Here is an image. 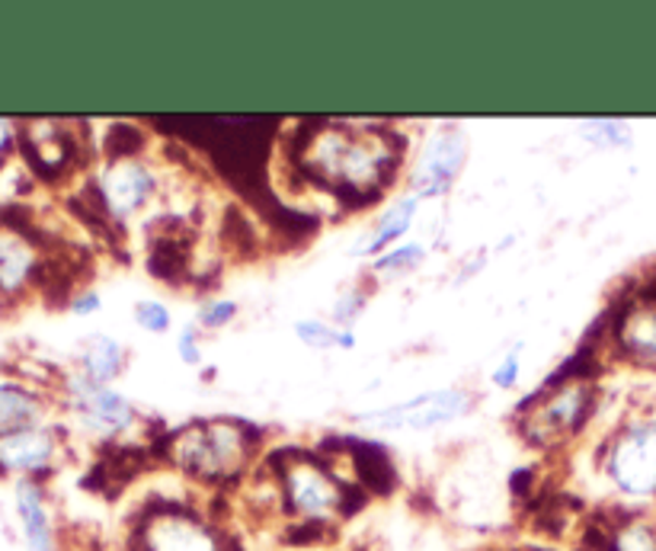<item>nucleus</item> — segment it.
<instances>
[{
  "instance_id": "nucleus-3",
  "label": "nucleus",
  "mask_w": 656,
  "mask_h": 551,
  "mask_svg": "<svg viewBox=\"0 0 656 551\" xmlns=\"http://www.w3.org/2000/svg\"><path fill=\"white\" fill-rule=\"evenodd\" d=\"M605 475L624 497H656V417L624 424L605 452Z\"/></svg>"
},
{
  "instance_id": "nucleus-21",
  "label": "nucleus",
  "mask_w": 656,
  "mask_h": 551,
  "mask_svg": "<svg viewBox=\"0 0 656 551\" xmlns=\"http://www.w3.org/2000/svg\"><path fill=\"white\" fill-rule=\"evenodd\" d=\"M423 260V247L420 244H397L391 250H384L382 257L372 260L375 273H397V270H410Z\"/></svg>"
},
{
  "instance_id": "nucleus-24",
  "label": "nucleus",
  "mask_w": 656,
  "mask_h": 551,
  "mask_svg": "<svg viewBox=\"0 0 656 551\" xmlns=\"http://www.w3.org/2000/svg\"><path fill=\"white\" fill-rule=\"evenodd\" d=\"M366 305H369V295H366V292H359V289L343 292V295L336 298V305H333V321H336V328H349V325L366 311Z\"/></svg>"
},
{
  "instance_id": "nucleus-10",
  "label": "nucleus",
  "mask_w": 656,
  "mask_h": 551,
  "mask_svg": "<svg viewBox=\"0 0 656 551\" xmlns=\"http://www.w3.org/2000/svg\"><path fill=\"white\" fill-rule=\"evenodd\" d=\"M618 353L641 369H656V292L631 298L615 318Z\"/></svg>"
},
{
  "instance_id": "nucleus-5",
  "label": "nucleus",
  "mask_w": 656,
  "mask_h": 551,
  "mask_svg": "<svg viewBox=\"0 0 656 551\" xmlns=\"http://www.w3.org/2000/svg\"><path fill=\"white\" fill-rule=\"evenodd\" d=\"M279 488L288 503V510L308 523L333 519L346 506V491L343 485L330 475L327 468L314 458L295 455L282 465L279 472Z\"/></svg>"
},
{
  "instance_id": "nucleus-12",
  "label": "nucleus",
  "mask_w": 656,
  "mask_h": 551,
  "mask_svg": "<svg viewBox=\"0 0 656 551\" xmlns=\"http://www.w3.org/2000/svg\"><path fill=\"white\" fill-rule=\"evenodd\" d=\"M58 440L52 430L33 427V430H16L0 437V468L3 472H42L55 462Z\"/></svg>"
},
{
  "instance_id": "nucleus-26",
  "label": "nucleus",
  "mask_w": 656,
  "mask_h": 551,
  "mask_svg": "<svg viewBox=\"0 0 656 551\" xmlns=\"http://www.w3.org/2000/svg\"><path fill=\"white\" fill-rule=\"evenodd\" d=\"M176 356L186 366H199L202 363V336L196 328H183V333L176 336Z\"/></svg>"
},
{
  "instance_id": "nucleus-19",
  "label": "nucleus",
  "mask_w": 656,
  "mask_h": 551,
  "mask_svg": "<svg viewBox=\"0 0 656 551\" xmlns=\"http://www.w3.org/2000/svg\"><path fill=\"white\" fill-rule=\"evenodd\" d=\"M33 273V257L26 247L3 241L0 244V289H16L26 282V276Z\"/></svg>"
},
{
  "instance_id": "nucleus-6",
  "label": "nucleus",
  "mask_w": 656,
  "mask_h": 551,
  "mask_svg": "<svg viewBox=\"0 0 656 551\" xmlns=\"http://www.w3.org/2000/svg\"><path fill=\"white\" fill-rule=\"evenodd\" d=\"M135 551H227L221 532L183 506L151 510L135 532Z\"/></svg>"
},
{
  "instance_id": "nucleus-14",
  "label": "nucleus",
  "mask_w": 656,
  "mask_h": 551,
  "mask_svg": "<svg viewBox=\"0 0 656 551\" xmlns=\"http://www.w3.org/2000/svg\"><path fill=\"white\" fill-rule=\"evenodd\" d=\"M417 209H420V196H404L400 203H394L382 216V221L372 228V234L359 247H352V254H359V257H382L384 250H391L394 244H400V237L413 228Z\"/></svg>"
},
{
  "instance_id": "nucleus-11",
  "label": "nucleus",
  "mask_w": 656,
  "mask_h": 551,
  "mask_svg": "<svg viewBox=\"0 0 656 551\" xmlns=\"http://www.w3.org/2000/svg\"><path fill=\"white\" fill-rule=\"evenodd\" d=\"M465 155H468V138L461 128H445L438 132L436 138L426 145L417 173H413V186L417 193L413 196H442L451 189V180L461 173L465 167Z\"/></svg>"
},
{
  "instance_id": "nucleus-17",
  "label": "nucleus",
  "mask_w": 656,
  "mask_h": 551,
  "mask_svg": "<svg viewBox=\"0 0 656 551\" xmlns=\"http://www.w3.org/2000/svg\"><path fill=\"white\" fill-rule=\"evenodd\" d=\"M295 333L305 346H314V350H352L356 346V336L349 328H336V325L318 321V318L295 321Z\"/></svg>"
},
{
  "instance_id": "nucleus-29",
  "label": "nucleus",
  "mask_w": 656,
  "mask_h": 551,
  "mask_svg": "<svg viewBox=\"0 0 656 551\" xmlns=\"http://www.w3.org/2000/svg\"><path fill=\"white\" fill-rule=\"evenodd\" d=\"M545 551H554V549H545Z\"/></svg>"
},
{
  "instance_id": "nucleus-18",
  "label": "nucleus",
  "mask_w": 656,
  "mask_h": 551,
  "mask_svg": "<svg viewBox=\"0 0 656 551\" xmlns=\"http://www.w3.org/2000/svg\"><path fill=\"white\" fill-rule=\"evenodd\" d=\"M611 551H656V526L651 519H624L611 532Z\"/></svg>"
},
{
  "instance_id": "nucleus-9",
  "label": "nucleus",
  "mask_w": 656,
  "mask_h": 551,
  "mask_svg": "<svg viewBox=\"0 0 656 551\" xmlns=\"http://www.w3.org/2000/svg\"><path fill=\"white\" fill-rule=\"evenodd\" d=\"M100 199L115 221H128L154 193V173L135 158H115L100 173Z\"/></svg>"
},
{
  "instance_id": "nucleus-4",
  "label": "nucleus",
  "mask_w": 656,
  "mask_h": 551,
  "mask_svg": "<svg viewBox=\"0 0 656 551\" xmlns=\"http://www.w3.org/2000/svg\"><path fill=\"white\" fill-rule=\"evenodd\" d=\"M596 407V388L590 382H564L535 401V407L522 417V437L532 445H560L577 437Z\"/></svg>"
},
{
  "instance_id": "nucleus-1",
  "label": "nucleus",
  "mask_w": 656,
  "mask_h": 551,
  "mask_svg": "<svg viewBox=\"0 0 656 551\" xmlns=\"http://www.w3.org/2000/svg\"><path fill=\"white\" fill-rule=\"evenodd\" d=\"M301 164L321 183L349 193H372L391 176L397 151L384 132L324 125L305 138Z\"/></svg>"
},
{
  "instance_id": "nucleus-15",
  "label": "nucleus",
  "mask_w": 656,
  "mask_h": 551,
  "mask_svg": "<svg viewBox=\"0 0 656 551\" xmlns=\"http://www.w3.org/2000/svg\"><path fill=\"white\" fill-rule=\"evenodd\" d=\"M125 359H128V353L115 336L94 333L81 350V376L97 385H110L125 372Z\"/></svg>"
},
{
  "instance_id": "nucleus-7",
  "label": "nucleus",
  "mask_w": 656,
  "mask_h": 551,
  "mask_svg": "<svg viewBox=\"0 0 656 551\" xmlns=\"http://www.w3.org/2000/svg\"><path fill=\"white\" fill-rule=\"evenodd\" d=\"M474 397L465 388H438V391H423L410 401L391 404L384 411L362 414L359 424L372 430H433L442 424H451L471 411Z\"/></svg>"
},
{
  "instance_id": "nucleus-23",
  "label": "nucleus",
  "mask_w": 656,
  "mask_h": 551,
  "mask_svg": "<svg viewBox=\"0 0 656 551\" xmlns=\"http://www.w3.org/2000/svg\"><path fill=\"white\" fill-rule=\"evenodd\" d=\"M237 318V302H231V298H212V302H206L202 308H199V325L206 328V331H219L224 325H231Z\"/></svg>"
},
{
  "instance_id": "nucleus-8",
  "label": "nucleus",
  "mask_w": 656,
  "mask_h": 551,
  "mask_svg": "<svg viewBox=\"0 0 656 551\" xmlns=\"http://www.w3.org/2000/svg\"><path fill=\"white\" fill-rule=\"evenodd\" d=\"M67 397L77 420L97 437H119L135 424L132 401L110 385H97L84 376H74L67 382Z\"/></svg>"
},
{
  "instance_id": "nucleus-22",
  "label": "nucleus",
  "mask_w": 656,
  "mask_h": 551,
  "mask_svg": "<svg viewBox=\"0 0 656 551\" xmlns=\"http://www.w3.org/2000/svg\"><path fill=\"white\" fill-rule=\"evenodd\" d=\"M135 325L148 333H166L170 331V308L158 298H141L135 305Z\"/></svg>"
},
{
  "instance_id": "nucleus-13",
  "label": "nucleus",
  "mask_w": 656,
  "mask_h": 551,
  "mask_svg": "<svg viewBox=\"0 0 656 551\" xmlns=\"http://www.w3.org/2000/svg\"><path fill=\"white\" fill-rule=\"evenodd\" d=\"M16 513H20L26 551H55V532H52L49 506H46L39 485H33V481L16 485Z\"/></svg>"
},
{
  "instance_id": "nucleus-20",
  "label": "nucleus",
  "mask_w": 656,
  "mask_h": 551,
  "mask_svg": "<svg viewBox=\"0 0 656 551\" xmlns=\"http://www.w3.org/2000/svg\"><path fill=\"white\" fill-rule=\"evenodd\" d=\"M580 128H583V138L596 142L602 148H621L631 142V128L618 119H590Z\"/></svg>"
},
{
  "instance_id": "nucleus-16",
  "label": "nucleus",
  "mask_w": 656,
  "mask_h": 551,
  "mask_svg": "<svg viewBox=\"0 0 656 551\" xmlns=\"http://www.w3.org/2000/svg\"><path fill=\"white\" fill-rule=\"evenodd\" d=\"M46 417L42 401L23 385H0V437L33 430Z\"/></svg>"
},
{
  "instance_id": "nucleus-2",
  "label": "nucleus",
  "mask_w": 656,
  "mask_h": 551,
  "mask_svg": "<svg viewBox=\"0 0 656 551\" xmlns=\"http://www.w3.org/2000/svg\"><path fill=\"white\" fill-rule=\"evenodd\" d=\"M257 449V430L244 420H206L180 430L170 440L173 462L202 481H227L237 478Z\"/></svg>"
},
{
  "instance_id": "nucleus-27",
  "label": "nucleus",
  "mask_w": 656,
  "mask_h": 551,
  "mask_svg": "<svg viewBox=\"0 0 656 551\" xmlns=\"http://www.w3.org/2000/svg\"><path fill=\"white\" fill-rule=\"evenodd\" d=\"M100 305H103V298L97 295V292H84V295H77L74 298V315H94V311H100Z\"/></svg>"
},
{
  "instance_id": "nucleus-25",
  "label": "nucleus",
  "mask_w": 656,
  "mask_h": 551,
  "mask_svg": "<svg viewBox=\"0 0 656 551\" xmlns=\"http://www.w3.org/2000/svg\"><path fill=\"white\" fill-rule=\"evenodd\" d=\"M519 372H522V363H519V346H516V350H509V353L499 359V366L493 369V385L509 391V388L519 385Z\"/></svg>"
},
{
  "instance_id": "nucleus-28",
  "label": "nucleus",
  "mask_w": 656,
  "mask_h": 551,
  "mask_svg": "<svg viewBox=\"0 0 656 551\" xmlns=\"http://www.w3.org/2000/svg\"><path fill=\"white\" fill-rule=\"evenodd\" d=\"M10 142H13V128H10V122H3V119H0V155L10 148Z\"/></svg>"
}]
</instances>
